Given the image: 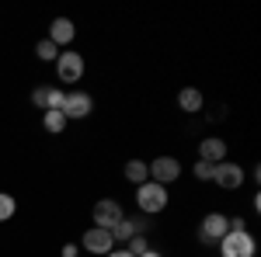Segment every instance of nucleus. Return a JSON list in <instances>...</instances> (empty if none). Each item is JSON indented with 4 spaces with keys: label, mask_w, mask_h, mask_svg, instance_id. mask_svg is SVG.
Instances as JSON below:
<instances>
[{
    "label": "nucleus",
    "mask_w": 261,
    "mask_h": 257,
    "mask_svg": "<svg viewBox=\"0 0 261 257\" xmlns=\"http://www.w3.org/2000/svg\"><path fill=\"white\" fill-rule=\"evenodd\" d=\"M167 202H171V191H167L164 184H157V181H146V184L136 188V209H140L143 216H157V212H164Z\"/></svg>",
    "instance_id": "f257e3e1"
},
{
    "label": "nucleus",
    "mask_w": 261,
    "mask_h": 257,
    "mask_svg": "<svg viewBox=\"0 0 261 257\" xmlns=\"http://www.w3.org/2000/svg\"><path fill=\"white\" fill-rule=\"evenodd\" d=\"M216 247H220V257H254L258 240L251 237L247 230H230V233H226Z\"/></svg>",
    "instance_id": "f03ea898"
},
{
    "label": "nucleus",
    "mask_w": 261,
    "mask_h": 257,
    "mask_svg": "<svg viewBox=\"0 0 261 257\" xmlns=\"http://www.w3.org/2000/svg\"><path fill=\"white\" fill-rule=\"evenodd\" d=\"M84 70H87V63H84V56L77 49H63L60 52V60H56V77H60V83H81Z\"/></svg>",
    "instance_id": "7ed1b4c3"
},
{
    "label": "nucleus",
    "mask_w": 261,
    "mask_h": 257,
    "mask_svg": "<svg viewBox=\"0 0 261 257\" xmlns=\"http://www.w3.org/2000/svg\"><path fill=\"white\" fill-rule=\"evenodd\" d=\"M150 181H157V184H174V181L181 178V160L178 157H171V153H161V157H153L150 163Z\"/></svg>",
    "instance_id": "20e7f679"
},
{
    "label": "nucleus",
    "mask_w": 261,
    "mask_h": 257,
    "mask_svg": "<svg viewBox=\"0 0 261 257\" xmlns=\"http://www.w3.org/2000/svg\"><path fill=\"white\" fill-rule=\"evenodd\" d=\"M244 178H247L244 167H241V163H233V160H223V163L213 167V184L223 188V191H237V188L244 184Z\"/></svg>",
    "instance_id": "39448f33"
},
{
    "label": "nucleus",
    "mask_w": 261,
    "mask_h": 257,
    "mask_svg": "<svg viewBox=\"0 0 261 257\" xmlns=\"http://www.w3.org/2000/svg\"><path fill=\"white\" fill-rule=\"evenodd\" d=\"M60 111L66 115V122H70V119L81 122V119H87V115L94 111V98H91L87 91H66V101H63Z\"/></svg>",
    "instance_id": "423d86ee"
},
{
    "label": "nucleus",
    "mask_w": 261,
    "mask_h": 257,
    "mask_svg": "<svg viewBox=\"0 0 261 257\" xmlns=\"http://www.w3.org/2000/svg\"><path fill=\"white\" fill-rule=\"evenodd\" d=\"M226 233H230V216H223V212H209V216L202 219V226H199L202 243H220Z\"/></svg>",
    "instance_id": "0eeeda50"
},
{
    "label": "nucleus",
    "mask_w": 261,
    "mask_h": 257,
    "mask_svg": "<svg viewBox=\"0 0 261 257\" xmlns=\"http://www.w3.org/2000/svg\"><path fill=\"white\" fill-rule=\"evenodd\" d=\"M122 216H125V212H122V205L115 198H101V202H94V209H91V219H94L98 230H112Z\"/></svg>",
    "instance_id": "6e6552de"
},
{
    "label": "nucleus",
    "mask_w": 261,
    "mask_h": 257,
    "mask_svg": "<svg viewBox=\"0 0 261 257\" xmlns=\"http://www.w3.org/2000/svg\"><path fill=\"white\" fill-rule=\"evenodd\" d=\"M81 247L87 250V254L108 257L112 250H115V240H112V233H108V230H98V226H91V230H87V233L81 237Z\"/></svg>",
    "instance_id": "1a4fd4ad"
},
{
    "label": "nucleus",
    "mask_w": 261,
    "mask_h": 257,
    "mask_svg": "<svg viewBox=\"0 0 261 257\" xmlns=\"http://www.w3.org/2000/svg\"><path fill=\"white\" fill-rule=\"evenodd\" d=\"M45 39L53 42V45H73V39H77V24L70 18H53V24H49V35Z\"/></svg>",
    "instance_id": "9d476101"
},
{
    "label": "nucleus",
    "mask_w": 261,
    "mask_h": 257,
    "mask_svg": "<svg viewBox=\"0 0 261 257\" xmlns=\"http://www.w3.org/2000/svg\"><path fill=\"white\" fill-rule=\"evenodd\" d=\"M199 160H205V163H223L226 160V139L220 136H209V139H202L199 142Z\"/></svg>",
    "instance_id": "9b49d317"
},
{
    "label": "nucleus",
    "mask_w": 261,
    "mask_h": 257,
    "mask_svg": "<svg viewBox=\"0 0 261 257\" xmlns=\"http://www.w3.org/2000/svg\"><path fill=\"white\" fill-rule=\"evenodd\" d=\"M143 226H146L143 219H125V216H122L119 222L108 230V233H112V240H115V243H129L136 233H143Z\"/></svg>",
    "instance_id": "f8f14e48"
},
{
    "label": "nucleus",
    "mask_w": 261,
    "mask_h": 257,
    "mask_svg": "<svg viewBox=\"0 0 261 257\" xmlns=\"http://www.w3.org/2000/svg\"><path fill=\"white\" fill-rule=\"evenodd\" d=\"M202 104H205V98H202L199 87H185L178 94V108L185 111V115H195V111H202Z\"/></svg>",
    "instance_id": "ddd939ff"
},
{
    "label": "nucleus",
    "mask_w": 261,
    "mask_h": 257,
    "mask_svg": "<svg viewBox=\"0 0 261 257\" xmlns=\"http://www.w3.org/2000/svg\"><path fill=\"white\" fill-rule=\"evenodd\" d=\"M125 181L136 184V188L146 184V181H150V167H146V160H129V163H125Z\"/></svg>",
    "instance_id": "4468645a"
},
{
    "label": "nucleus",
    "mask_w": 261,
    "mask_h": 257,
    "mask_svg": "<svg viewBox=\"0 0 261 257\" xmlns=\"http://www.w3.org/2000/svg\"><path fill=\"white\" fill-rule=\"evenodd\" d=\"M42 129L53 132V136H60L63 129H66V115L63 111H42Z\"/></svg>",
    "instance_id": "2eb2a0df"
},
{
    "label": "nucleus",
    "mask_w": 261,
    "mask_h": 257,
    "mask_svg": "<svg viewBox=\"0 0 261 257\" xmlns=\"http://www.w3.org/2000/svg\"><path fill=\"white\" fill-rule=\"evenodd\" d=\"M60 52H63V49H60V45H53L49 39H42L39 45H35V56H39L42 63H56V60H60Z\"/></svg>",
    "instance_id": "dca6fc26"
},
{
    "label": "nucleus",
    "mask_w": 261,
    "mask_h": 257,
    "mask_svg": "<svg viewBox=\"0 0 261 257\" xmlns=\"http://www.w3.org/2000/svg\"><path fill=\"white\" fill-rule=\"evenodd\" d=\"M63 101H66V91L63 87H45V111H60Z\"/></svg>",
    "instance_id": "f3484780"
},
{
    "label": "nucleus",
    "mask_w": 261,
    "mask_h": 257,
    "mask_svg": "<svg viewBox=\"0 0 261 257\" xmlns=\"http://www.w3.org/2000/svg\"><path fill=\"white\" fill-rule=\"evenodd\" d=\"M18 212V202L14 195H7V191H0V222H7V219Z\"/></svg>",
    "instance_id": "a211bd4d"
},
{
    "label": "nucleus",
    "mask_w": 261,
    "mask_h": 257,
    "mask_svg": "<svg viewBox=\"0 0 261 257\" xmlns=\"http://www.w3.org/2000/svg\"><path fill=\"white\" fill-rule=\"evenodd\" d=\"M125 250H129L133 257H140V254H146V250H150V240L143 237V233H136V237H133L129 243H125Z\"/></svg>",
    "instance_id": "6ab92c4d"
},
{
    "label": "nucleus",
    "mask_w": 261,
    "mask_h": 257,
    "mask_svg": "<svg viewBox=\"0 0 261 257\" xmlns=\"http://www.w3.org/2000/svg\"><path fill=\"white\" fill-rule=\"evenodd\" d=\"M192 174H195V181H213V163L195 160V163H192Z\"/></svg>",
    "instance_id": "aec40b11"
},
{
    "label": "nucleus",
    "mask_w": 261,
    "mask_h": 257,
    "mask_svg": "<svg viewBox=\"0 0 261 257\" xmlns=\"http://www.w3.org/2000/svg\"><path fill=\"white\" fill-rule=\"evenodd\" d=\"M32 101H35V108H42V111H45V87L32 91Z\"/></svg>",
    "instance_id": "412c9836"
},
{
    "label": "nucleus",
    "mask_w": 261,
    "mask_h": 257,
    "mask_svg": "<svg viewBox=\"0 0 261 257\" xmlns=\"http://www.w3.org/2000/svg\"><path fill=\"white\" fill-rule=\"evenodd\" d=\"M81 254V247H77V243H66V247H63V257H77Z\"/></svg>",
    "instance_id": "4be33fe9"
},
{
    "label": "nucleus",
    "mask_w": 261,
    "mask_h": 257,
    "mask_svg": "<svg viewBox=\"0 0 261 257\" xmlns=\"http://www.w3.org/2000/svg\"><path fill=\"white\" fill-rule=\"evenodd\" d=\"M230 230H247V222H244L241 216H233V219H230Z\"/></svg>",
    "instance_id": "5701e85b"
},
{
    "label": "nucleus",
    "mask_w": 261,
    "mask_h": 257,
    "mask_svg": "<svg viewBox=\"0 0 261 257\" xmlns=\"http://www.w3.org/2000/svg\"><path fill=\"white\" fill-rule=\"evenodd\" d=\"M140 257H164L161 250H153V247H150V250H146V254H140Z\"/></svg>",
    "instance_id": "b1692460"
},
{
    "label": "nucleus",
    "mask_w": 261,
    "mask_h": 257,
    "mask_svg": "<svg viewBox=\"0 0 261 257\" xmlns=\"http://www.w3.org/2000/svg\"><path fill=\"white\" fill-rule=\"evenodd\" d=\"M108 257H133V254H129V250H112Z\"/></svg>",
    "instance_id": "393cba45"
}]
</instances>
